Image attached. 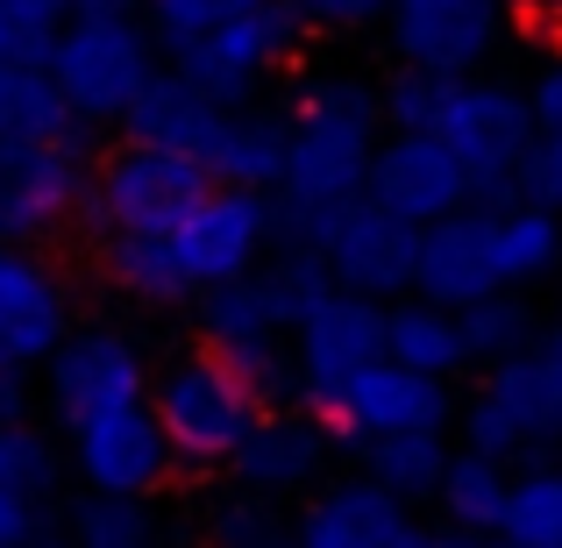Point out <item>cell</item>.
<instances>
[{
	"instance_id": "1",
	"label": "cell",
	"mask_w": 562,
	"mask_h": 548,
	"mask_svg": "<svg viewBox=\"0 0 562 548\" xmlns=\"http://www.w3.org/2000/svg\"><path fill=\"white\" fill-rule=\"evenodd\" d=\"M384 122H378V86L363 71H306L285 108V157H278V249H314V235L363 200Z\"/></svg>"
},
{
	"instance_id": "2",
	"label": "cell",
	"mask_w": 562,
	"mask_h": 548,
	"mask_svg": "<svg viewBox=\"0 0 562 548\" xmlns=\"http://www.w3.org/2000/svg\"><path fill=\"white\" fill-rule=\"evenodd\" d=\"M206 192H214V179H206L192 157L165 150V143L122 136L114 150L86 157V206H79V221L93 235H171Z\"/></svg>"
},
{
	"instance_id": "3",
	"label": "cell",
	"mask_w": 562,
	"mask_h": 548,
	"mask_svg": "<svg viewBox=\"0 0 562 548\" xmlns=\"http://www.w3.org/2000/svg\"><path fill=\"white\" fill-rule=\"evenodd\" d=\"M157 43L143 22H65L43 57V79L65 100L71 128H122L136 93L157 79Z\"/></svg>"
},
{
	"instance_id": "4",
	"label": "cell",
	"mask_w": 562,
	"mask_h": 548,
	"mask_svg": "<svg viewBox=\"0 0 562 548\" xmlns=\"http://www.w3.org/2000/svg\"><path fill=\"white\" fill-rule=\"evenodd\" d=\"M456 435L463 449L492 456V463H541L562 449V378L535 343L513 357L484 364V384L470 392V406H456Z\"/></svg>"
},
{
	"instance_id": "5",
	"label": "cell",
	"mask_w": 562,
	"mask_h": 548,
	"mask_svg": "<svg viewBox=\"0 0 562 548\" xmlns=\"http://www.w3.org/2000/svg\"><path fill=\"white\" fill-rule=\"evenodd\" d=\"M143 399H150L157 427H165L171 456H179L186 470H228V456L243 449V435L263 413L257 399L243 392V378H235L206 343L186 349V357H171L165 378H157Z\"/></svg>"
},
{
	"instance_id": "6",
	"label": "cell",
	"mask_w": 562,
	"mask_h": 548,
	"mask_svg": "<svg viewBox=\"0 0 562 548\" xmlns=\"http://www.w3.org/2000/svg\"><path fill=\"white\" fill-rule=\"evenodd\" d=\"M300 51H306V29L292 22V8L285 0H263V8L235 14V22H214L200 36L171 43L165 65L179 71L192 93L221 100V108H243V100L263 93V79L300 71Z\"/></svg>"
},
{
	"instance_id": "7",
	"label": "cell",
	"mask_w": 562,
	"mask_h": 548,
	"mask_svg": "<svg viewBox=\"0 0 562 548\" xmlns=\"http://www.w3.org/2000/svg\"><path fill=\"white\" fill-rule=\"evenodd\" d=\"M427 136L456 157V171L470 179V200L498 206V200H513V165H520V150L535 143V114H527L520 86L470 71V79H449Z\"/></svg>"
},
{
	"instance_id": "8",
	"label": "cell",
	"mask_w": 562,
	"mask_h": 548,
	"mask_svg": "<svg viewBox=\"0 0 562 548\" xmlns=\"http://www.w3.org/2000/svg\"><path fill=\"white\" fill-rule=\"evenodd\" d=\"M328 286V271L314 264V249H271L257 271L228 278V286L192 292V328L206 349H235V343H271L300 321V306Z\"/></svg>"
},
{
	"instance_id": "9",
	"label": "cell",
	"mask_w": 562,
	"mask_h": 548,
	"mask_svg": "<svg viewBox=\"0 0 562 548\" xmlns=\"http://www.w3.org/2000/svg\"><path fill=\"white\" fill-rule=\"evenodd\" d=\"M285 349H292V370H300V406L321 413L363 364L384 357V306L363 300V292L321 286L285 328Z\"/></svg>"
},
{
	"instance_id": "10",
	"label": "cell",
	"mask_w": 562,
	"mask_h": 548,
	"mask_svg": "<svg viewBox=\"0 0 562 548\" xmlns=\"http://www.w3.org/2000/svg\"><path fill=\"white\" fill-rule=\"evenodd\" d=\"M271 249H278V206H271V192H243V186H214L171 228V257H179L192 292L257 271Z\"/></svg>"
},
{
	"instance_id": "11",
	"label": "cell",
	"mask_w": 562,
	"mask_h": 548,
	"mask_svg": "<svg viewBox=\"0 0 562 548\" xmlns=\"http://www.w3.org/2000/svg\"><path fill=\"white\" fill-rule=\"evenodd\" d=\"M86 206V143H8L0 150V243L36 249Z\"/></svg>"
},
{
	"instance_id": "12",
	"label": "cell",
	"mask_w": 562,
	"mask_h": 548,
	"mask_svg": "<svg viewBox=\"0 0 562 548\" xmlns=\"http://www.w3.org/2000/svg\"><path fill=\"white\" fill-rule=\"evenodd\" d=\"M378 29L398 65L435 71V79H470L492 65L498 36H506V8L498 0H392Z\"/></svg>"
},
{
	"instance_id": "13",
	"label": "cell",
	"mask_w": 562,
	"mask_h": 548,
	"mask_svg": "<svg viewBox=\"0 0 562 548\" xmlns=\"http://www.w3.org/2000/svg\"><path fill=\"white\" fill-rule=\"evenodd\" d=\"M71 470L86 478V492L157 499L179 470V456H171L150 399H122V406H100L71 427Z\"/></svg>"
},
{
	"instance_id": "14",
	"label": "cell",
	"mask_w": 562,
	"mask_h": 548,
	"mask_svg": "<svg viewBox=\"0 0 562 548\" xmlns=\"http://www.w3.org/2000/svg\"><path fill=\"white\" fill-rule=\"evenodd\" d=\"M150 392V357H143L136 335L122 328H71L65 343L43 357V399H50V421L79 427L86 413L100 406H122V399Z\"/></svg>"
},
{
	"instance_id": "15",
	"label": "cell",
	"mask_w": 562,
	"mask_h": 548,
	"mask_svg": "<svg viewBox=\"0 0 562 548\" xmlns=\"http://www.w3.org/2000/svg\"><path fill=\"white\" fill-rule=\"evenodd\" d=\"M456 421V392L449 378H427V370H406L392 357L363 364L342 392L321 406V427L335 441L349 435H420V427H449Z\"/></svg>"
},
{
	"instance_id": "16",
	"label": "cell",
	"mask_w": 562,
	"mask_h": 548,
	"mask_svg": "<svg viewBox=\"0 0 562 548\" xmlns=\"http://www.w3.org/2000/svg\"><path fill=\"white\" fill-rule=\"evenodd\" d=\"M413 249H420V228L378 214L371 200H349L328 228L314 235V264L328 271V286L363 292V300H398L413 292Z\"/></svg>"
},
{
	"instance_id": "17",
	"label": "cell",
	"mask_w": 562,
	"mask_h": 548,
	"mask_svg": "<svg viewBox=\"0 0 562 548\" xmlns=\"http://www.w3.org/2000/svg\"><path fill=\"white\" fill-rule=\"evenodd\" d=\"M363 200L378 214L406 221V228H427V221L470 206V179L427 128H384L371 150V171H363Z\"/></svg>"
},
{
	"instance_id": "18",
	"label": "cell",
	"mask_w": 562,
	"mask_h": 548,
	"mask_svg": "<svg viewBox=\"0 0 562 548\" xmlns=\"http://www.w3.org/2000/svg\"><path fill=\"white\" fill-rule=\"evenodd\" d=\"M328 456H335V435L321 427L314 406H271V413H257V427L228 456V470L249 499H300L321 484Z\"/></svg>"
},
{
	"instance_id": "19",
	"label": "cell",
	"mask_w": 562,
	"mask_h": 548,
	"mask_svg": "<svg viewBox=\"0 0 562 548\" xmlns=\"http://www.w3.org/2000/svg\"><path fill=\"white\" fill-rule=\"evenodd\" d=\"M65 335H71V286L57 278V264L0 243V364L43 370V357Z\"/></svg>"
},
{
	"instance_id": "20",
	"label": "cell",
	"mask_w": 562,
	"mask_h": 548,
	"mask_svg": "<svg viewBox=\"0 0 562 548\" xmlns=\"http://www.w3.org/2000/svg\"><path fill=\"white\" fill-rule=\"evenodd\" d=\"M413 292L435 306H470L484 292H498L492 249H484V206H456V214L427 221L420 249H413Z\"/></svg>"
},
{
	"instance_id": "21",
	"label": "cell",
	"mask_w": 562,
	"mask_h": 548,
	"mask_svg": "<svg viewBox=\"0 0 562 548\" xmlns=\"http://www.w3.org/2000/svg\"><path fill=\"white\" fill-rule=\"evenodd\" d=\"M406 521H413V513L398 506L384 484L342 478V484H328V492H314V499L300 506L292 541H300V548H384Z\"/></svg>"
},
{
	"instance_id": "22",
	"label": "cell",
	"mask_w": 562,
	"mask_h": 548,
	"mask_svg": "<svg viewBox=\"0 0 562 548\" xmlns=\"http://www.w3.org/2000/svg\"><path fill=\"white\" fill-rule=\"evenodd\" d=\"M484 249H492V271L506 292H527L541 278H555L562 264V214L527 200H498L484 206Z\"/></svg>"
},
{
	"instance_id": "23",
	"label": "cell",
	"mask_w": 562,
	"mask_h": 548,
	"mask_svg": "<svg viewBox=\"0 0 562 548\" xmlns=\"http://www.w3.org/2000/svg\"><path fill=\"white\" fill-rule=\"evenodd\" d=\"M384 357L456 384V378L470 370V343H463V321H456V306H435V300H420V292H398V300H384Z\"/></svg>"
},
{
	"instance_id": "24",
	"label": "cell",
	"mask_w": 562,
	"mask_h": 548,
	"mask_svg": "<svg viewBox=\"0 0 562 548\" xmlns=\"http://www.w3.org/2000/svg\"><path fill=\"white\" fill-rule=\"evenodd\" d=\"M335 449L357 456V478L384 484L398 506H413V499H435V478H441V463H449V427H420V435H349V441H335Z\"/></svg>"
},
{
	"instance_id": "25",
	"label": "cell",
	"mask_w": 562,
	"mask_h": 548,
	"mask_svg": "<svg viewBox=\"0 0 562 548\" xmlns=\"http://www.w3.org/2000/svg\"><path fill=\"white\" fill-rule=\"evenodd\" d=\"M506 492H513V463H492V456H477V449H449V463H441V478H435V506H441V521H449V535H463V541L498 535Z\"/></svg>"
},
{
	"instance_id": "26",
	"label": "cell",
	"mask_w": 562,
	"mask_h": 548,
	"mask_svg": "<svg viewBox=\"0 0 562 548\" xmlns=\"http://www.w3.org/2000/svg\"><path fill=\"white\" fill-rule=\"evenodd\" d=\"M93 257H100V278L143 306H186L192 300L179 257H171V235H100Z\"/></svg>"
},
{
	"instance_id": "27",
	"label": "cell",
	"mask_w": 562,
	"mask_h": 548,
	"mask_svg": "<svg viewBox=\"0 0 562 548\" xmlns=\"http://www.w3.org/2000/svg\"><path fill=\"white\" fill-rule=\"evenodd\" d=\"M0 143H86L36 65H0Z\"/></svg>"
},
{
	"instance_id": "28",
	"label": "cell",
	"mask_w": 562,
	"mask_h": 548,
	"mask_svg": "<svg viewBox=\"0 0 562 548\" xmlns=\"http://www.w3.org/2000/svg\"><path fill=\"white\" fill-rule=\"evenodd\" d=\"M498 535L520 541V548H562V463H527L513 470V492H506V521Z\"/></svg>"
},
{
	"instance_id": "29",
	"label": "cell",
	"mask_w": 562,
	"mask_h": 548,
	"mask_svg": "<svg viewBox=\"0 0 562 548\" xmlns=\"http://www.w3.org/2000/svg\"><path fill=\"white\" fill-rule=\"evenodd\" d=\"M456 321H463V343H470V364H498V357H513V349H527L541 335V321H535V306L520 300V292H484V300H470V306H456Z\"/></svg>"
},
{
	"instance_id": "30",
	"label": "cell",
	"mask_w": 562,
	"mask_h": 548,
	"mask_svg": "<svg viewBox=\"0 0 562 548\" xmlns=\"http://www.w3.org/2000/svg\"><path fill=\"white\" fill-rule=\"evenodd\" d=\"M0 484L22 492L29 506H50L57 484H65V449L36 421H8L0 427Z\"/></svg>"
},
{
	"instance_id": "31",
	"label": "cell",
	"mask_w": 562,
	"mask_h": 548,
	"mask_svg": "<svg viewBox=\"0 0 562 548\" xmlns=\"http://www.w3.org/2000/svg\"><path fill=\"white\" fill-rule=\"evenodd\" d=\"M71 541H79V548H157L150 499L86 492L79 506H71Z\"/></svg>"
},
{
	"instance_id": "32",
	"label": "cell",
	"mask_w": 562,
	"mask_h": 548,
	"mask_svg": "<svg viewBox=\"0 0 562 548\" xmlns=\"http://www.w3.org/2000/svg\"><path fill=\"white\" fill-rule=\"evenodd\" d=\"M214 357L243 378V392L257 399L263 413L271 406H300V370H292L285 335H271V343H235V349H214Z\"/></svg>"
},
{
	"instance_id": "33",
	"label": "cell",
	"mask_w": 562,
	"mask_h": 548,
	"mask_svg": "<svg viewBox=\"0 0 562 548\" xmlns=\"http://www.w3.org/2000/svg\"><path fill=\"white\" fill-rule=\"evenodd\" d=\"M65 22H71V0H0V65L43 71V57H50Z\"/></svg>"
},
{
	"instance_id": "34",
	"label": "cell",
	"mask_w": 562,
	"mask_h": 548,
	"mask_svg": "<svg viewBox=\"0 0 562 548\" xmlns=\"http://www.w3.org/2000/svg\"><path fill=\"white\" fill-rule=\"evenodd\" d=\"M249 8H263V0H143V29H150L157 57H165L171 43L200 36V29H214V22H235V14H249Z\"/></svg>"
},
{
	"instance_id": "35",
	"label": "cell",
	"mask_w": 562,
	"mask_h": 548,
	"mask_svg": "<svg viewBox=\"0 0 562 548\" xmlns=\"http://www.w3.org/2000/svg\"><path fill=\"white\" fill-rule=\"evenodd\" d=\"M441 93H449V79L398 65L392 79L378 86V122L384 128H427V122H435V108H441Z\"/></svg>"
},
{
	"instance_id": "36",
	"label": "cell",
	"mask_w": 562,
	"mask_h": 548,
	"mask_svg": "<svg viewBox=\"0 0 562 548\" xmlns=\"http://www.w3.org/2000/svg\"><path fill=\"white\" fill-rule=\"evenodd\" d=\"M513 200L562 214V136H541L535 128V143H527L520 165H513Z\"/></svg>"
},
{
	"instance_id": "37",
	"label": "cell",
	"mask_w": 562,
	"mask_h": 548,
	"mask_svg": "<svg viewBox=\"0 0 562 548\" xmlns=\"http://www.w3.org/2000/svg\"><path fill=\"white\" fill-rule=\"evenodd\" d=\"M285 8L306 36H363V29L384 22L392 0H285Z\"/></svg>"
},
{
	"instance_id": "38",
	"label": "cell",
	"mask_w": 562,
	"mask_h": 548,
	"mask_svg": "<svg viewBox=\"0 0 562 548\" xmlns=\"http://www.w3.org/2000/svg\"><path fill=\"white\" fill-rule=\"evenodd\" d=\"M527 114H535L541 136H562V51L535 71V86H527Z\"/></svg>"
},
{
	"instance_id": "39",
	"label": "cell",
	"mask_w": 562,
	"mask_h": 548,
	"mask_svg": "<svg viewBox=\"0 0 562 548\" xmlns=\"http://www.w3.org/2000/svg\"><path fill=\"white\" fill-rule=\"evenodd\" d=\"M36 535H43V506H29L22 492L0 484V548H36Z\"/></svg>"
},
{
	"instance_id": "40",
	"label": "cell",
	"mask_w": 562,
	"mask_h": 548,
	"mask_svg": "<svg viewBox=\"0 0 562 548\" xmlns=\"http://www.w3.org/2000/svg\"><path fill=\"white\" fill-rule=\"evenodd\" d=\"M29 406H36V370H8L0 364V427L29 421Z\"/></svg>"
},
{
	"instance_id": "41",
	"label": "cell",
	"mask_w": 562,
	"mask_h": 548,
	"mask_svg": "<svg viewBox=\"0 0 562 548\" xmlns=\"http://www.w3.org/2000/svg\"><path fill=\"white\" fill-rule=\"evenodd\" d=\"M263 499H249V506H235V513H221V521H214V541L221 548H249V541H257V535H271V527H263Z\"/></svg>"
},
{
	"instance_id": "42",
	"label": "cell",
	"mask_w": 562,
	"mask_h": 548,
	"mask_svg": "<svg viewBox=\"0 0 562 548\" xmlns=\"http://www.w3.org/2000/svg\"><path fill=\"white\" fill-rule=\"evenodd\" d=\"M71 22H143V0H71Z\"/></svg>"
},
{
	"instance_id": "43",
	"label": "cell",
	"mask_w": 562,
	"mask_h": 548,
	"mask_svg": "<svg viewBox=\"0 0 562 548\" xmlns=\"http://www.w3.org/2000/svg\"><path fill=\"white\" fill-rule=\"evenodd\" d=\"M384 548H470V541H463V535H441V527H420V521H406V527H398V535L384 541Z\"/></svg>"
},
{
	"instance_id": "44",
	"label": "cell",
	"mask_w": 562,
	"mask_h": 548,
	"mask_svg": "<svg viewBox=\"0 0 562 548\" xmlns=\"http://www.w3.org/2000/svg\"><path fill=\"white\" fill-rule=\"evenodd\" d=\"M535 349H541V357L555 364V378H562V321H555V328H541V335H535Z\"/></svg>"
},
{
	"instance_id": "45",
	"label": "cell",
	"mask_w": 562,
	"mask_h": 548,
	"mask_svg": "<svg viewBox=\"0 0 562 548\" xmlns=\"http://www.w3.org/2000/svg\"><path fill=\"white\" fill-rule=\"evenodd\" d=\"M249 548H300V541H292V535H257Z\"/></svg>"
},
{
	"instance_id": "46",
	"label": "cell",
	"mask_w": 562,
	"mask_h": 548,
	"mask_svg": "<svg viewBox=\"0 0 562 548\" xmlns=\"http://www.w3.org/2000/svg\"><path fill=\"white\" fill-rule=\"evenodd\" d=\"M470 548H520V541H506V535H484V541H470Z\"/></svg>"
},
{
	"instance_id": "47",
	"label": "cell",
	"mask_w": 562,
	"mask_h": 548,
	"mask_svg": "<svg viewBox=\"0 0 562 548\" xmlns=\"http://www.w3.org/2000/svg\"><path fill=\"white\" fill-rule=\"evenodd\" d=\"M498 8H541V0H498Z\"/></svg>"
},
{
	"instance_id": "48",
	"label": "cell",
	"mask_w": 562,
	"mask_h": 548,
	"mask_svg": "<svg viewBox=\"0 0 562 548\" xmlns=\"http://www.w3.org/2000/svg\"><path fill=\"white\" fill-rule=\"evenodd\" d=\"M43 548H79V541H43Z\"/></svg>"
},
{
	"instance_id": "49",
	"label": "cell",
	"mask_w": 562,
	"mask_h": 548,
	"mask_svg": "<svg viewBox=\"0 0 562 548\" xmlns=\"http://www.w3.org/2000/svg\"><path fill=\"white\" fill-rule=\"evenodd\" d=\"M555 278H562V264H555Z\"/></svg>"
}]
</instances>
